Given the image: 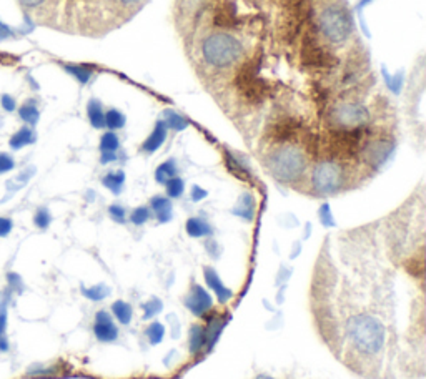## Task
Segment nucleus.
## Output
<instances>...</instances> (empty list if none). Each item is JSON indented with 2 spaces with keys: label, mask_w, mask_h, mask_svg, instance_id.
Listing matches in <instances>:
<instances>
[{
  "label": "nucleus",
  "mask_w": 426,
  "mask_h": 379,
  "mask_svg": "<svg viewBox=\"0 0 426 379\" xmlns=\"http://www.w3.org/2000/svg\"><path fill=\"white\" fill-rule=\"evenodd\" d=\"M300 128H303V123L295 116H282L270 123L266 132L272 137L275 142L287 143L292 140Z\"/></svg>",
  "instance_id": "obj_9"
},
{
  "label": "nucleus",
  "mask_w": 426,
  "mask_h": 379,
  "mask_svg": "<svg viewBox=\"0 0 426 379\" xmlns=\"http://www.w3.org/2000/svg\"><path fill=\"white\" fill-rule=\"evenodd\" d=\"M18 116H21L27 125L36 126L38 123V119H40V111L37 109V101L27 100L26 104H22L21 109H18Z\"/></svg>",
  "instance_id": "obj_22"
},
{
  "label": "nucleus",
  "mask_w": 426,
  "mask_h": 379,
  "mask_svg": "<svg viewBox=\"0 0 426 379\" xmlns=\"http://www.w3.org/2000/svg\"><path fill=\"white\" fill-rule=\"evenodd\" d=\"M255 379H275V378L268 376V374H258V376H256Z\"/></svg>",
  "instance_id": "obj_48"
},
{
  "label": "nucleus",
  "mask_w": 426,
  "mask_h": 379,
  "mask_svg": "<svg viewBox=\"0 0 426 379\" xmlns=\"http://www.w3.org/2000/svg\"><path fill=\"white\" fill-rule=\"evenodd\" d=\"M33 173H36V168L28 167L27 170H23V172L21 175H17L16 178L9 180V182H7V190H9V192L13 193V192H17V190H21V188L26 187V185L28 183V180L32 178Z\"/></svg>",
  "instance_id": "obj_27"
},
{
  "label": "nucleus",
  "mask_w": 426,
  "mask_h": 379,
  "mask_svg": "<svg viewBox=\"0 0 426 379\" xmlns=\"http://www.w3.org/2000/svg\"><path fill=\"white\" fill-rule=\"evenodd\" d=\"M117 160V155H115V152H102V157H100V163H112Z\"/></svg>",
  "instance_id": "obj_46"
},
{
  "label": "nucleus",
  "mask_w": 426,
  "mask_h": 379,
  "mask_svg": "<svg viewBox=\"0 0 426 379\" xmlns=\"http://www.w3.org/2000/svg\"><path fill=\"white\" fill-rule=\"evenodd\" d=\"M64 69L69 72L70 75H74V79H77L80 84H87L92 79V70L89 67L84 65H64Z\"/></svg>",
  "instance_id": "obj_31"
},
{
  "label": "nucleus",
  "mask_w": 426,
  "mask_h": 379,
  "mask_svg": "<svg viewBox=\"0 0 426 379\" xmlns=\"http://www.w3.org/2000/svg\"><path fill=\"white\" fill-rule=\"evenodd\" d=\"M145 334H147L150 344L157 346V344H160V343L163 341V336H165V326H163L162 323L153 322L147 328V331H145Z\"/></svg>",
  "instance_id": "obj_28"
},
{
  "label": "nucleus",
  "mask_w": 426,
  "mask_h": 379,
  "mask_svg": "<svg viewBox=\"0 0 426 379\" xmlns=\"http://www.w3.org/2000/svg\"><path fill=\"white\" fill-rule=\"evenodd\" d=\"M0 104H2V109L6 111H9V114L17 109V101L12 95H2V99H0Z\"/></svg>",
  "instance_id": "obj_43"
},
{
  "label": "nucleus",
  "mask_w": 426,
  "mask_h": 379,
  "mask_svg": "<svg viewBox=\"0 0 426 379\" xmlns=\"http://www.w3.org/2000/svg\"><path fill=\"white\" fill-rule=\"evenodd\" d=\"M53 0H18V4L27 11H40L47 6H52Z\"/></svg>",
  "instance_id": "obj_38"
},
{
  "label": "nucleus",
  "mask_w": 426,
  "mask_h": 379,
  "mask_svg": "<svg viewBox=\"0 0 426 379\" xmlns=\"http://www.w3.org/2000/svg\"><path fill=\"white\" fill-rule=\"evenodd\" d=\"M165 123H167V128H173L175 132H182V130H185L188 126V121L183 119L182 115L175 114V111L172 110H167L165 111Z\"/></svg>",
  "instance_id": "obj_29"
},
{
  "label": "nucleus",
  "mask_w": 426,
  "mask_h": 379,
  "mask_svg": "<svg viewBox=\"0 0 426 379\" xmlns=\"http://www.w3.org/2000/svg\"><path fill=\"white\" fill-rule=\"evenodd\" d=\"M150 207L157 216V220L160 223H168L172 220L173 212H172V203L168 198L165 197H153L152 202H150Z\"/></svg>",
  "instance_id": "obj_14"
},
{
  "label": "nucleus",
  "mask_w": 426,
  "mask_h": 379,
  "mask_svg": "<svg viewBox=\"0 0 426 379\" xmlns=\"http://www.w3.org/2000/svg\"><path fill=\"white\" fill-rule=\"evenodd\" d=\"M225 165L229 167V170L235 177H239L240 180H248L251 177V172L248 168V165L244 158H239L236 155L225 152Z\"/></svg>",
  "instance_id": "obj_16"
},
{
  "label": "nucleus",
  "mask_w": 426,
  "mask_h": 379,
  "mask_svg": "<svg viewBox=\"0 0 426 379\" xmlns=\"http://www.w3.org/2000/svg\"><path fill=\"white\" fill-rule=\"evenodd\" d=\"M7 288L12 291L13 295H22L26 291V285H23V280L21 278V275L13 273H7Z\"/></svg>",
  "instance_id": "obj_35"
},
{
  "label": "nucleus",
  "mask_w": 426,
  "mask_h": 379,
  "mask_svg": "<svg viewBox=\"0 0 426 379\" xmlns=\"http://www.w3.org/2000/svg\"><path fill=\"white\" fill-rule=\"evenodd\" d=\"M234 215L244 218L245 221H251L255 216V200L253 197L250 195V193H244V195L240 197L239 203H236V207L234 208Z\"/></svg>",
  "instance_id": "obj_19"
},
{
  "label": "nucleus",
  "mask_w": 426,
  "mask_h": 379,
  "mask_svg": "<svg viewBox=\"0 0 426 379\" xmlns=\"http://www.w3.org/2000/svg\"><path fill=\"white\" fill-rule=\"evenodd\" d=\"M370 123V110L356 100H346L330 110V128H366Z\"/></svg>",
  "instance_id": "obj_7"
},
{
  "label": "nucleus",
  "mask_w": 426,
  "mask_h": 379,
  "mask_svg": "<svg viewBox=\"0 0 426 379\" xmlns=\"http://www.w3.org/2000/svg\"><path fill=\"white\" fill-rule=\"evenodd\" d=\"M94 333L95 338L102 343H114L119 338V328L115 326L112 316L106 313L105 309H100L95 314V323H94Z\"/></svg>",
  "instance_id": "obj_11"
},
{
  "label": "nucleus",
  "mask_w": 426,
  "mask_h": 379,
  "mask_svg": "<svg viewBox=\"0 0 426 379\" xmlns=\"http://www.w3.org/2000/svg\"><path fill=\"white\" fill-rule=\"evenodd\" d=\"M318 216H320V221H322L323 226L335 225V218H333V215H332L330 205H328V203H325V205H322V208H320Z\"/></svg>",
  "instance_id": "obj_40"
},
{
  "label": "nucleus",
  "mask_w": 426,
  "mask_h": 379,
  "mask_svg": "<svg viewBox=\"0 0 426 379\" xmlns=\"http://www.w3.org/2000/svg\"><path fill=\"white\" fill-rule=\"evenodd\" d=\"M13 228V221L7 216H0V238H6L11 235Z\"/></svg>",
  "instance_id": "obj_42"
},
{
  "label": "nucleus",
  "mask_w": 426,
  "mask_h": 379,
  "mask_svg": "<svg viewBox=\"0 0 426 379\" xmlns=\"http://www.w3.org/2000/svg\"><path fill=\"white\" fill-rule=\"evenodd\" d=\"M16 168V160H13L12 155L0 152V175L12 172Z\"/></svg>",
  "instance_id": "obj_39"
},
{
  "label": "nucleus",
  "mask_w": 426,
  "mask_h": 379,
  "mask_svg": "<svg viewBox=\"0 0 426 379\" xmlns=\"http://www.w3.org/2000/svg\"><path fill=\"white\" fill-rule=\"evenodd\" d=\"M65 2L67 7L85 13L90 21H105V18H120L132 16L147 0H53V4Z\"/></svg>",
  "instance_id": "obj_4"
},
{
  "label": "nucleus",
  "mask_w": 426,
  "mask_h": 379,
  "mask_svg": "<svg viewBox=\"0 0 426 379\" xmlns=\"http://www.w3.org/2000/svg\"><path fill=\"white\" fill-rule=\"evenodd\" d=\"M120 147L119 137L114 132H106L104 133V137L100 140V150L102 152H117V148Z\"/></svg>",
  "instance_id": "obj_33"
},
{
  "label": "nucleus",
  "mask_w": 426,
  "mask_h": 379,
  "mask_svg": "<svg viewBox=\"0 0 426 379\" xmlns=\"http://www.w3.org/2000/svg\"><path fill=\"white\" fill-rule=\"evenodd\" d=\"M225 326V319L224 318H213L208 323V326L205 328V334H207V344H205V351L210 353L213 346H215L217 341H219L222 331H224Z\"/></svg>",
  "instance_id": "obj_18"
},
{
  "label": "nucleus",
  "mask_w": 426,
  "mask_h": 379,
  "mask_svg": "<svg viewBox=\"0 0 426 379\" xmlns=\"http://www.w3.org/2000/svg\"><path fill=\"white\" fill-rule=\"evenodd\" d=\"M105 188H109L114 195H119L120 192L124 190V183H125V173L120 170V172H112L106 173L104 180H102Z\"/></svg>",
  "instance_id": "obj_25"
},
{
  "label": "nucleus",
  "mask_w": 426,
  "mask_h": 379,
  "mask_svg": "<svg viewBox=\"0 0 426 379\" xmlns=\"http://www.w3.org/2000/svg\"><path fill=\"white\" fill-rule=\"evenodd\" d=\"M207 190H203V188H200V187H193L192 188V193H190V197H192V200L193 202H200V200H203V198H207Z\"/></svg>",
  "instance_id": "obj_45"
},
{
  "label": "nucleus",
  "mask_w": 426,
  "mask_h": 379,
  "mask_svg": "<svg viewBox=\"0 0 426 379\" xmlns=\"http://www.w3.org/2000/svg\"><path fill=\"white\" fill-rule=\"evenodd\" d=\"M317 28L332 43H343L353 33V17L345 0H333L318 12Z\"/></svg>",
  "instance_id": "obj_5"
},
{
  "label": "nucleus",
  "mask_w": 426,
  "mask_h": 379,
  "mask_svg": "<svg viewBox=\"0 0 426 379\" xmlns=\"http://www.w3.org/2000/svg\"><path fill=\"white\" fill-rule=\"evenodd\" d=\"M163 309V303L158 298H152L143 304V319H150L157 316Z\"/></svg>",
  "instance_id": "obj_36"
},
{
  "label": "nucleus",
  "mask_w": 426,
  "mask_h": 379,
  "mask_svg": "<svg viewBox=\"0 0 426 379\" xmlns=\"http://www.w3.org/2000/svg\"><path fill=\"white\" fill-rule=\"evenodd\" d=\"M112 313L115 316V319H117L120 324H124V326H127V324L132 323L133 309H132V306H130L129 303H125V301H122V300L115 301V303L112 304Z\"/></svg>",
  "instance_id": "obj_23"
},
{
  "label": "nucleus",
  "mask_w": 426,
  "mask_h": 379,
  "mask_svg": "<svg viewBox=\"0 0 426 379\" xmlns=\"http://www.w3.org/2000/svg\"><path fill=\"white\" fill-rule=\"evenodd\" d=\"M80 291H82V295H84L85 298L90 301H102L110 295V288L105 283H100L95 286H82Z\"/></svg>",
  "instance_id": "obj_26"
},
{
  "label": "nucleus",
  "mask_w": 426,
  "mask_h": 379,
  "mask_svg": "<svg viewBox=\"0 0 426 379\" xmlns=\"http://www.w3.org/2000/svg\"><path fill=\"white\" fill-rule=\"evenodd\" d=\"M109 215L115 223H125V210L120 205H112L109 208Z\"/></svg>",
  "instance_id": "obj_41"
},
{
  "label": "nucleus",
  "mask_w": 426,
  "mask_h": 379,
  "mask_svg": "<svg viewBox=\"0 0 426 379\" xmlns=\"http://www.w3.org/2000/svg\"><path fill=\"white\" fill-rule=\"evenodd\" d=\"M345 333L353 354L361 358H378L386 344V328L371 313H353L346 319Z\"/></svg>",
  "instance_id": "obj_1"
},
{
  "label": "nucleus",
  "mask_w": 426,
  "mask_h": 379,
  "mask_svg": "<svg viewBox=\"0 0 426 379\" xmlns=\"http://www.w3.org/2000/svg\"><path fill=\"white\" fill-rule=\"evenodd\" d=\"M346 167L333 158H325L315 165L312 172V190L320 197H330L346 188Z\"/></svg>",
  "instance_id": "obj_6"
},
{
  "label": "nucleus",
  "mask_w": 426,
  "mask_h": 379,
  "mask_svg": "<svg viewBox=\"0 0 426 379\" xmlns=\"http://www.w3.org/2000/svg\"><path fill=\"white\" fill-rule=\"evenodd\" d=\"M203 278H205L207 286L215 293L217 300H219L220 303H229L231 296H234V291H231L229 286H225L219 273H217V270H213L212 266H205V268H203Z\"/></svg>",
  "instance_id": "obj_12"
},
{
  "label": "nucleus",
  "mask_w": 426,
  "mask_h": 379,
  "mask_svg": "<svg viewBox=\"0 0 426 379\" xmlns=\"http://www.w3.org/2000/svg\"><path fill=\"white\" fill-rule=\"evenodd\" d=\"M87 115H89L90 125L94 128H104L105 126V111L102 109V104L99 100L92 99L87 105Z\"/></svg>",
  "instance_id": "obj_21"
},
{
  "label": "nucleus",
  "mask_w": 426,
  "mask_h": 379,
  "mask_svg": "<svg viewBox=\"0 0 426 379\" xmlns=\"http://www.w3.org/2000/svg\"><path fill=\"white\" fill-rule=\"evenodd\" d=\"M183 304H185V308L190 309L195 316H203L213 308V300L203 286L193 283L190 286V291H188L185 296V300H183Z\"/></svg>",
  "instance_id": "obj_10"
},
{
  "label": "nucleus",
  "mask_w": 426,
  "mask_h": 379,
  "mask_svg": "<svg viewBox=\"0 0 426 379\" xmlns=\"http://www.w3.org/2000/svg\"><path fill=\"white\" fill-rule=\"evenodd\" d=\"M185 230L192 238H205L210 236L213 233L212 226L208 225L205 220H202V218H190V220L187 221Z\"/></svg>",
  "instance_id": "obj_20"
},
{
  "label": "nucleus",
  "mask_w": 426,
  "mask_h": 379,
  "mask_svg": "<svg viewBox=\"0 0 426 379\" xmlns=\"http://www.w3.org/2000/svg\"><path fill=\"white\" fill-rule=\"evenodd\" d=\"M396 147L395 138L391 135H378V137L366 140L360 150L363 160L370 168H381L393 155Z\"/></svg>",
  "instance_id": "obj_8"
},
{
  "label": "nucleus",
  "mask_w": 426,
  "mask_h": 379,
  "mask_svg": "<svg viewBox=\"0 0 426 379\" xmlns=\"http://www.w3.org/2000/svg\"><path fill=\"white\" fill-rule=\"evenodd\" d=\"M244 55V45L239 38L226 32H217L202 42V57L207 65L224 70L234 67Z\"/></svg>",
  "instance_id": "obj_3"
},
{
  "label": "nucleus",
  "mask_w": 426,
  "mask_h": 379,
  "mask_svg": "<svg viewBox=\"0 0 426 379\" xmlns=\"http://www.w3.org/2000/svg\"><path fill=\"white\" fill-rule=\"evenodd\" d=\"M207 344V334H205V328L202 324H193L190 328V333H188V348H190V353L193 356H197L202 349H205Z\"/></svg>",
  "instance_id": "obj_17"
},
{
  "label": "nucleus",
  "mask_w": 426,
  "mask_h": 379,
  "mask_svg": "<svg viewBox=\"0 0 426 379\" xmlns=\"http://www.w3.org/2000/svg\"><path fill=\"white\" fill-rule=\"evenodd\" d=\"M167 123L163 120H160V121H157V125H155V128H153V132L150 133V137L145 140L143 142V145H142V150L143 152H147V153H153V152H157V150L162 147L163 145V142H165V138H167Z\"/></svg>",
  "instance_id": "obj_13"
},
{
  "label": "nucleus",
  "mask_w": 426,
  "mask_h": 379,
  "mask_svg": "<svg viewBox=\"0 0 426 379\" xmlns=\"http://www.w3.org/2000/svg\"><path fill=\"white\" fill-rule=\"evenodd\" d=\"M9 349H11V344H9L6 334H4V336H0V353H7Z\"/></svg>",
  "instance_id": "obj_47"
},
{
  "label": "nucleus",
  "mask_w": 426,
  "mask_h": 379,
  "mask_svg": "<svg viewBox=\"0 0 426 379\" xmlns=\"http://www.w3.org/2000/svg\"><path fill=\"white\" fill-rule=\"evenodd\" d=\"M125 125V115L122 114V111L119 110H109L105 114V126H109L110 130H119L122 128V126Z\"/></svg>",
  "instance_id": "obj_30"
},
{
  "label": "nucleus",
  "mask_w": 426,
  "mask_h": 379,
  "mask_svg": "<svg viewBox=\"0 0 426 379\" xmlns=\"http://www.w3.org/2000/svg\"><path fill=\"white\" fill-rule=\"evenodd\" d=\"M165 185H167V193H168V197H170V198H180L183 195L185 183H183L182 178L173 177L172 180H168Z\"/></svg>",
  "instance_id": "obj_34"
},
{
  "label": "nucleus",
  "mask_w": 426,
  "mask_h": 379,
  "mask_svg": "<svg viewBox=\"0 0 426 379\" xmlns=\"http://www.w3.org/2000/svg\"><path fill=\"white\" fill-rule=\"evenodd\" d=\"M13 37H16V31L6 26L4 22H0V42L9 40V38H13Z\"/></svg>",
  "instance_id": "obj_44"
},
{
  "label": "nucleus",
  "mask_w": 426,
  "mask_h": 379,
  "mask_svg": "<svg viewBox=\"0 0 426 379\" xmlns=\"http://www.w3.org/2000/svg\"><path fill=\"white\" fill-rule=\"evenodd\" d=\"M150 220V210L147 207H138L137 210H133L132 216H130V221L133 223V225H143V223H147Z\"/></svg>",
  "instance_id": "obj_37"
},
{
  "label": "nucleus",
  "mask_w": 426,
  "mask_h": 379,
  "mask_svg": "<svg viewBox=\"0 0 426 379\" xmlns=\"http://www.w3.org/2000/svg\"><path fill=\"white\" fill-rule=\"evenodd\" d=\"M265 168L280 183L295 185L308 168V157L297 145H282L266 155Z\"/></svg>",
  "instance_id": "obj_2"
},
{
  "label": "nucleus",
  "mask_w": 426,
  "mask_h": 379,
  "mask_svg": "<svg viewBox=\"0 0 426 379\" xmlns=\"http://www.w3.org/2000/svg\"><path fill=\"white\" fill-rule=\"evenodd\" d=\"M36 140L37 135L33 132V128H31V126H22L21 130H17V132L12 135L11 140H9V145H11L12 150H21L28 147V145L36 143Z\"/></svg>",
  "instance_id": "obj_15"
},
{
  "label": "nucleus",
  "mask_w": 426,
  "mask_h": 379,
  "mask_svg": "<svg viewBox=\"0 0 426 379\" xmlns=\"http://www.w3.org/2000/svg\"><path fill=\"white\" fill-rule=\"evenodd\" d=\"M50 223H52V215L50 212H48V208L45 207L38 208L36 215H33V225L40 228V230H47V228L50 226Z\"/></svg>",
  "instance_id": "obj_32"
},
{
  "label": "nucleus",
  "mask_w": 426,
  "mask_h": 379,
  "mask_svg": "<svg viewBox=\"0 0 426 379\" xmlns=\"http://www.w3.org/2000/svg\"><path fill=\"white\" fill-rule=\"evenodd\" d=\"M173 177H177L175 160H167V162L158 165L157 170H155V180L162 185H165L168 180H172Z\"/></svg>",
  "instance_id": "obj_24"
}]
</instances>
